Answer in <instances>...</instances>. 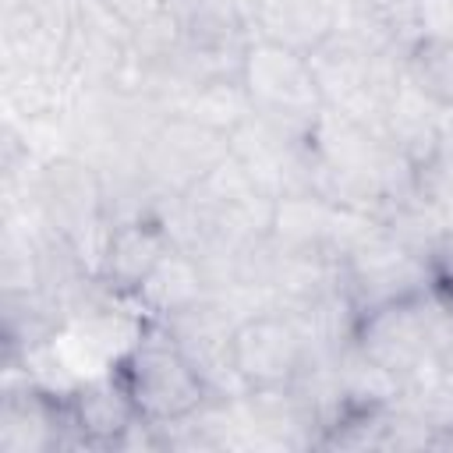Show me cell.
<instances>
[{
	"label": "cell",
	"mask_w": 453,
	"mask_h": 453,
	"mask_svg": "<svg viewBox=\"0 0 453 453\" xmlns=\"http://www.w3.org/2000/svg\"><path fill=\"white\" fill-rule=\"evenodd\" d=\"M113 375L124 382L131 403L138 407L142 421L170 425L180 421L212 400L209 386L184 357L180 343L163 322H142L127 350L117 357Z\"/></svg>",
	"instance_id": "cell-1"
},
{
	"label": "cell",
	"mask_w": 453,
	"mask_h": 453,
	"mask_svg": "<svg viewBox=\"0 0 453 453\" xmlns=\"http://www.w3.org/2000/svg\"><path fill=\"white\" fill-rule=\"evenodd\" d=\"M407 81L439 110H453V42H421L403 57Z\"/></svg>",
	"instance_id": "cell-11"
},
{
	"label": "cell",
	"mask_w": 453,
	"mask_h": 453,
	"mask_svg": "<svg viewBox=\"0 0 453 453\" xmlns=\"http://www.w3.org/2000/svg\"><path fill=\"white\" fill-rule=\"evenodd\" d=\"M212 297V280L205 262L188 248H170L159 265L149 273V280L134 290L131 304L138 308L142 322H166L195 304Z\"/></svg>",
	"instance_id": "cell-9"
},
{
	"label": "cell",
	"mask_w": 453,
	"mask_h": 453,
	"mask_svg": "<svg viewBox=\"0 0 453 453\" xmlns=\"http://www.w3.org/2000/svg\"><path fill=\"white\" fill-rule=\"evenodd\" d=\"M28 191H32L35 219L53 234L67 237L96 273L99 244L110 226L106 177L99 173V166L78 152L50 156L46 163L35 166Z\"/></svg>",
	"instance_id": "cell-2"
},
{
	"label": "cell",
	"mask_w": 453,
	"mask_h": 453,
	"mask_svg": "<svg viewBox=\"0 0 453 453\" xmlns=\"http://www.w3.org/2000/svg\"><path fill=\"white\" fill-rule=\"evenodd\" d=\"M170 248H173V237H170V230H166L159 212L113 219L106 226L103 244H99L96 276L113 297L131 301L134 290L149 280V273L159 265V258Z\"/></svg>",
	"instance_id": "cell-6"
},
{
	"label": "cell",
	"mask_w": 453,
	"mask_h": 453,
	"mask_svg": "<svg viewBox=\"0 0 453 453\" xmlns=\"http://www.w3.org/2000/svg\"><path fill=\"white\" fill-rule=\"evenodd\" d=\"M60 446H74L64 393H50L32 379H25L21 386L7 382L0 400V449L46 453Z\"/></svg>",
	"instance_id": "cell-7"
},
{
	"label": "cell",
	"mask_w": 453,
	"mask_h": 453,
	"mask_svg": "<svg viewBox=\"0 0 453 453\" xmlns=\"http://www.w3.org/2000/svg\"><path fill=\"white\" fill-rule=\"evenodd\" d=\"M428 265H432L435 283H439L442 290H449V294H453V223H449V226H446V234L439 237V244H435V251H432Z\"/></svg>",
	"instance_id": "cell-12"
},
{
	"label": "cell",
	"mask_w": 453,
	"mask_h": 453,
	"mask_svg": "<svg viewBox=\"0 0 453 453\" xmlns=\"http://www.w3.org/2000/svg\"><path fill=\"white\" fill-rule=\"evenodd\" d=\"M226 156L230 134L212 131L184 113H166L142 145L138 170L163 198H177L209 177Z\"/></svg>",
	"instance_id": "cell-5"
},
{
	"label": "cell",
	"mask_w": 453,
	"mask_h": 453,
	"mask_svg": "<svg viewBox=\"0 0 453 453\" xmlns=\"http://www.w3.org/2000/svg\"><path fill=\"white\" fill-rule=\"evenodd\" d=\"M74 446L88 449H124L131 428L142 421L138 407L131 403L124 382L110 372L103 379L78 382L74 389L64 393Z\"/></svg>",
	"instance_id": "cell-8"
},
{
	"label": "cell",
	"mask_w": 453,
	"mask_h": 453,
	"mask_svg": "<svg viewBox=\"0 0 453 453\" xmlns=\"http://www.w3.org/2000/svg\"><path fill=\"white\" fill-rule=\"evenodd\" d=\"M343 21V0H258L255 35L311 53Z\"/></svg>",
	"instance_id": "cell-10"
},
{
	"label": "cell",
	"mask_w": 453,
	"mask_h": 453,
	"mask_svg": "<svg viewBox=\"0 0 453 453\" xmlns=\"http://www.w3.org/2000/svg\"><path fill=\"white\" fill-rule=\"evenodd\" d=\"M241 85L248 92L255 117H262L265 124L301 142L308 138V131L326 110V99L308 67V57L262 35H251V42L244 46Z\"/></svg>",
	"instance_id": "cell-3"
},
{
	"label": "cell",
	"mask_w": 453,
	"mask_h": 453,
	"mask_svg": "<svg viewBox=\"0 0 453 453\" xmlns=\"http://www.w3.org/2000/svg\"><path fill=\"white\" fill-rule=\"evenodd\" d=\"M315 357V347L301 319L283 304L251 308L234 322L230 361L248 389H280L290 386Z\"/></svg>",
	"instance_id": "cell-4"
}]
</instances>
